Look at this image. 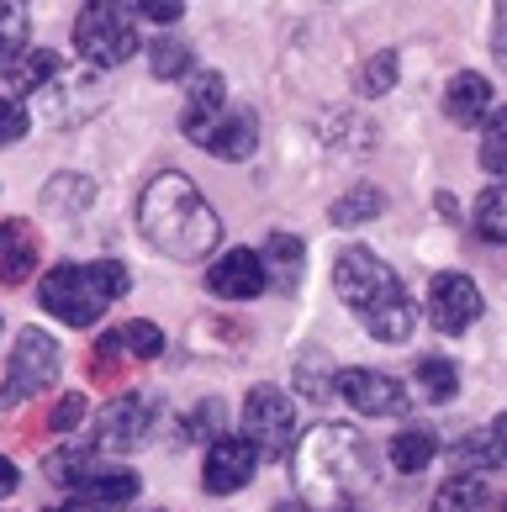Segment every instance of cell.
I'll use <instances>...</instances> for the list:
<instances>
[{
    "label": "cell",
    "instance_id": "cell-1",
    "mask_svg": "<svg viewBox=\"0 0 507 512\" xmlns=\"http://www.w3.org/2000/svg\"><path fill=\"white\" fill-rule=\"evenodd\" d=\"M138 233L169 259H206L222 238V222L180 169H164L138 196Z\"/></svg>",
    "mask_w": 507,
    "mask_h": 512
},
{
    "label": "cell",
    "instance_id": "cell-35",
    "mask_svg": "<svg viewBox=\"0 0 507 512\" xmlns=\"http://www.w3.org/2000/svg\"><path fill=\"white\" fill-rule=\"evenodd\" d=\"M16 486H22V476H16V465L6 460V454H0V497H11Z\"/></svg>",
    "mask_w": 507,
    "mask_h": 512
},
{
    "label": "cell",
    "instance_id": "cell-37",
    "mask_svg": "<svg viewBox=\"0 0 507 512\" xmlns=\"http://www.w3.org/2000/svg\"><path fill=\"white\" fill-rule=\"evenodd\" d=\"M53 512H85V507H53Z\"/></svg>",
    "mask_w": 507,
    "mask_h": 512
},
{
    "label": "cell",
    "instance_id": "cell-8",
    "mask_svg": "<svg viewBox=\"0 0 507 512\" xmlns=\"http://www.w3.org/2000/svg\"><path fill=\"white\" fill-rule=\"evenodd\" d=\"M185 138H191L196 148H206L212 159L238 164V159H249L259 148V122H254V111H228V106H222L217 117L185 127Z\"/></svg>",
    "mask_w": 507,
    "mask_h": 512
},
{
    "label": "cell",
    "instance_id": "cell-3",
    "mask_svg": "<svg viewBox=\"0 0 507 512\" xmlns=\"http://www.w3.org/2000/svg\"><path fill=\"white\" fill-rule=\"evenodd\" d=\"M127 286H133L127 264L90 259V264H59V270H48L37 296H43V312H53L59 322H69V328H90V322H101V312Z\"/></svg>",
    "mask_w": 507,
    "mask_h": 512
},
{
    "label": "cell",
    "instance_id": "cell-5",
    "mask_svg": "<svg viewBox=\"0 0 507 512\" xmlns=\"http://www.w3.org/2000/svg\"><path fill=\"white\" fill-rule=\"evenodd\" d=\"M243 444H254V454H291L296 444V402L280 386H254L243 396Z\"/></svg>",
    "mask_w": 507,
    "mask_h": 512
},
{
    "label": "cell",
    "instance_id": "cell-16",
    "mask_svg": "<svg viewBox=\"0 0 507 512\" xmlns=\"http://www.w3.org/2000/svg\"><path fill=\"white\" fill-rule=\"evenodd\" d=\"M434 454H439V439L428 428H402V433H391V444H386V460L397 476H418V470H428Z\"/></svg>",
    "mask_w": 507,
    "mask_h": 512
},
{
    "label": "cell",
    "instance_id": "cell-20",
    "mask_svg": "<svg viewBox=\"0 0 507 512\" xmlns=\"http://www.w3.org/2000/svg\"><path fill=\"white\" fill-rule=\"evenodd\" d=\"M381 206H386V196L375 191V185H354V191H344L333 201V222L338 227H360V222H370V217H381Z\"/></svg>",
    "mask_w": 507,
    "mask_h": 512
},
{
    "label": "cell",
    "instance_id": "cell-22",
    "mask_svg": "<svg viewBox=\"0 0 507 512\" xmlns=\"http://www.w3.org/2000/svg\"><path fill=\"white\" fill-rule=\"evenodd\" d=\"M27 53V11L22 0H0V69H11Z\"/></svg>",
    "mask_w": 507,
    "mask_h": 512
},
{
    "label": "cell",
    "instance_id": "cell-11",
    "mask_svg": "<svg viewBox=\"0 0 507 512\" xmlns=\"http://www.w3.org/2000/svg\"><path fill=\"white\" fill-rule=\"evenodd\" d=\"M254 470H259V454L254 444H243V439H212L206 444V470H201V486L212 491V497H233V491H243L254 481Z\"/></svg>",
    "mask_w": 507,
    "mask_h": 512
},
{
    "label": "cell",
    "instance_id": "cell-33",
    "mask_svg": "<svg viewBox=\"0 0 507 512\" xmlns=\"http://www.w3.org/2000/svg\"><path fill=\"white\" fill-rule=\"evenodd\" d=\"M138 11L148 16V22H159V27H175L180 11H185V0H138Z\"/></svg>",
    "mask_w": 507,
    "mask_h": 512
},
{
    "label": "cell",
    "instance_id": "cell-30",
    "mask_svg": "<svg viewBox=\"0 0 507 512\" xmlns=\"http://www.w3.org/2000/svg\"><path fill=\"white\" fill-rule=\"evenodd\" d=\"M117 338H122V349H133L138 359H159V349H164V333L154 322H127Z\"/></svg>",
    "mask_w": 507,
    "mask_h": 512
},
{
    "label": "cell",
    "instance_id": "cell-7",
    "mask_svg": "<svg viewBox=\"0 0 507 512\" xmlns=\"http://www.w3.org/2000/svg\"><path fill=\"white\" fill-rule=\"evenodd\" d=\"M423 312H428V322H434L439 333H465V328H471V322L486 312V301H481V286H476L471 275L444 270V275L428 280Z\"/></svg>",
    "mask_w": 507,
    "mask_h": 512
},
{
    "label": "cell",
    "instance_id": "cell-26",
    "mask_svg": "<svg viewBox=\"0 0 507 512\" xmlns=\"http://www.w3.org/2000/svg\"><path fill=\"white\" fill-rule=\"evenodd\" d=\"M90 470H96V465H90V449H85V444L48 454V481H59V486H69V491L80 486V481L90 476Z\"/></svg>",
    "mask_w": 507,
    "mask_h": 512
},
{
    "label": "cell",
    "instance_id": "cell-24",
    "mask_svg": "<svg viewBox=\"0 0 507 512\" xmlns=\"http://www.w3.org/2000/svg\"><path fill=\"white\" fill-rule=\"evenodd\" d=\"M148 69H154L159 80H180V74L191 69V43H180V37H159V43H148Z\"/></svg>",
    "mask_w": 507,
    "mask_h": 512
},
{
    "label": "cell",
    "instance_id": "cell-23",
    "mask_svg": "<svg viewBox=\"0 0 507 512\" xmlns=\"http://www.w3.org/2000/svg\"><path fill=\"white\" fill-rule=\"evenodd\" d=\"M6 74H11V85H16V90H43L53 74H59V59H53L48 48H27Z\"/></svg>",
    "mask_w": 507,
    "mask_h": 512
},
{
    "label": "cell",
    "instance_id": "cell-19",
    "mask_svg": "<svg viewBox=\"0 0 507 512\" xmlns=\"http://www.w3.org/2000/svg\"><path fill=\"white\" fill-rule=\"evenodd\" d=\"M222 106H228V80H222L217 69H212V74H196V80H191V106H185V122H180V127L217 117Z\"/></svg>",
    "mask_w": 507,
    "mask_h": 512
},
{
    "label": "cell",
    "instance_id": "cell-21",
    "mask_svg": "<svg viewBox=\"0 0 507 512\" xmlns=\"http://www.w3.org/2000/svg\"><path fill=\"white\" fill-rule=\"evenodd\" d=\"M259 259H265V275L275 270V286L286 291L296 275H302V243H296L291 233H275L265 249H259Z\"/></svg>",
    "mask_w": 507,
    "mask_h": 512
},
{
    "label": "cell",
    "instance_id": "cell-18",
    "mask_svg": "<svg viewBox=\"0 0 507 512\" xmlns=\"http://www.w3.org/2000/svg\"><path fill=\"white\" fill-rule=\"evenodd\" d=\"M434 512H492V491H486L481 476H455L439 486Z\"/></svg>",
    "mask_w": 507,
    "mask_h": 512
},
{
    "label": "cell",
    "instance_id": "cell-14",
    "mask_svg": "<svg viewBox=\"0 0 507 512\" xmlns=\"http://www.w3.org/2000/svg\"><path fill=\"white\" fill-rule=\"evenodd\" d=\"M80 491V502L85 507H96V512H117L138 497V476L133 470H90V476L74 486Z\"/></svg>",
    "mask_w": 507,
    "mask_h": 512
},
{
    "label": "cell",
    "instance_id": "cell-32",
    "mask_svg": "<svg viewBox=\"0 0 507 512\" xmlns=\"http://www.w3.org/2000/svg\"><path fill=\"white\" fill-rule=\"evenodd\" d=\"M191 439H222V407H217V402H201V407H196Z\"/></svg>",
    "mask_w": 507,
    "mask_h": 512
},
{
    "label": "cell",
    "instance_id": "cell-29",
    "mask_svg": "<svg viewBox=\"0 0 507 512\" xmlns=\"http://www.w3.org/2000/svg\"><path fill=\"white\" fill-rule=\"evenodd\" d=\"M481 164L486 175H507V117H486V132H481Z\"/></svg>",
    "mask_w": 507,
    "mask_h": 512
},
{
    "label": "cell",
    "instance_id": "cell-13",
    "mask_svg": "<svg viewBox=\"0 0 507 512\" xmlns=\"http://www.w3.org/2000/svg\"><path fill=\"white\" fill-rule=\"evenodd\" d=\"M148 407L138 402V396H122V402H111L101 412V433H96V444L101 449H138L148 439Z\"/></svg>",
    "mask_w": 507,
    "mask_h": 512
},
{
    "label": "cell",
    "instance_id": "cell-9",
    "mask_svg": "<svg viewBox=\"0 0 507 512\" xmlns=\"http://www.w3.org/2000/svg\"><path fill=\"white\" fill-rule=\"evenodd\" d=\"M333 386H338V396H344L354 412H365V417H397V412H407V391H402V381H391L386 370L349 365V370L333 375Z\"/></svg>",
    "mask_w": 507,
    "mask_h": 512
},
{
    "label": "cell",
    "instance_id": "cell-15",
    "mask_svg": "<svg viewBox=\"0 0 507 512\" xmlns=\"http://www.w3.org/2000/svg\"><path fill=\"white\" fill-rule=\"evenodd\" d=\"M37 264V243L27 233V222H0V280L6 286H22Z\"/></svg>",
    "mask_w": 507,
    "mask_h": 512
},
{
    "label": "cell",
    "instance_id": "cell-2",
    "mask_svg": "<svg viewBox=\"0 0 507 512\" xmlns=\"http://www.w3.org/2000/svg\"><path fill=\"white\" fill-rule=\"evenodd\" d=\"M333 286H338V301L360 317V328L370 338H381V344H407L412 338L418 312H412L402 280L386 259H375L370 249H344L333 264Z\"/></svg>",
    "mask_w": 507,
    "mask_h": 512
},
{
    "label": "cell",
    "instance_id": "cell-34",
    "mask_svg": "<svg viewBox=\"0 0 507 512\" xmlns=\"http://www.w3.org/2000/svg\"><path fill=\"white\" fill-rule=\"evenodd\" d=\"M80 412H85V396H64V402H59V412H53V428H59V433H69L74 423H80Z\"/></svg>",
    "mask_w": 507,
    "mask_h": 512
},
{
    "label": "cell",
    "instance_id": "cell-17",
    "mask_svg": "<svg viewBox=\"0 0 507 512\" xmlns=\"http://www.w3.org/2000/svg\"><path fill=\"white\" fill-rule=\"evenodd\" d=\"M455 465H460V476H486V470H497L502 465V423L476 428L471 439H460L455 444Z\"/></svg>",
    "mask_w": 507,
    "mask_h": 512
},
{
    "label": "cell",
    "instance_id": "cell-12",
    "mask_svg": "<svg viewBox=\"0 0 507 512\" xmlns=\"http://www.w3.org/2000/svg\"><path fill=\"white\" fill-rule=\"evenodd\" d=\"M444 111H449V122H460V127L486 122L492 117V80L476 74V69H460L444 90Z\"/></svg>",
    "mask_w": 507,
    "mask_h": 512
},
{
    "label": "cell",
    "instance_id": "cell-31",
    "mask_svg": "<svg viewBox=\"0 0 507 512\" xmlns=\"http://www.w3.org/2000/svg\"><path fill=\"white\" fill-rule=\"evenodd\" d=\"M27 127H32V117H27V106L16 101V96H0V148L22 143V138H27Z\"/></svg>",
    "mask_w": 507,
    "mask_h": 512
},
{
    "label": "cell",
    "instance_id": "cell-4",
    "mask_svg": "<svg viewBox=\"0 0 507 512\" xmlns=\"http://www.w3.org/2000/svg\"><path fill=\"white\" fill-rule=\"evenodd\" d=\"M138 27L127 16L122 0H85L80 16H74V53L96 69H117L138 53Z\"/></svg>",
    "mask_w": 507,
    "mask_h": 512
},
{
    "label": "cell",
    "instance_id": "cell-27",
    "mask_svg": "<svg viewBox=\"0 0 507 512\" xmlns=\"http://www.w3.org/2000/svg\"><path fill=\"white\" fill-rule=\"evenodd\" d=\"M391 85H397V53H375V59H365V69L354 74V90H360V96H386Z\"/></svg>",
    "mask_w": 507,
    "mask_h": 512
},
{
    "label": "cell",
    "instance_id": "cell-28",
    "mask_svg": "<svg viewBox=\"0 0 507 512\" xmlns=\"http://www.w3.org/2000/svg\"><path fill=\"white\" fill-rule=\"evenodd\" d=\"M476 233L486 243H502L507 238V217H502V185H486L481 201H476Z\"/></svg>",
    "mask_w": 507,
    "mask_h": 512
},
{
    "label": "cell",
    "instance_id": "cell-36",
    "mask_svg": "<svg viewBox=\"0 0 507 512\" xmlns=\"http://www.w3.org/2000/svg\"><path fill=\"white\" fill-rule=\"evenodd\" d=\"M275 512H307V507H302V502H280Z\"/></svg>",
    "mask_w": 507,
    "mask_h": 512
},
{
    "label": "cell",
    "instance_id": "cell-25",
    "mask_svg": "<svg viewBox=\"0 0 507 512\" xmlns=\"http://www.w3.org/2000/svg\"><path fill=\"white\" fill-rule=\"evenodd\" d=\"M418 386L428 402H455V391H460V375L449 359H418Z\"/></svg>",
    "mask_w": 507,
    "mask_h": 512
},
{
    "label": "cell",
    "instance_id": "cell-38",
    "mask_svg": "<svg viewBox=\"0 0 507 512\" xmlns=\"http://www.w3.org/2000/svg\"><path fill=\"white\" fill-rule=\"evenodd\" d=\"M344 512H354V507H344Z\"/></svg>",
    "mask_w": 507,
    "mask_h": 512
},
{
    "label": "cell",
    "instance_id": "cell-10",
    "mask_svg": "<svg viewBox=\"0 0 507 512\" xmlns=\"http://www.w3.org/2000/svg\"><path fill=\"white\" fill-rule=\"evenodd\" d=\"M265 286H270V275H265L259 249H228L206 264V291L222 301H254Z\"/></svg>",
    "mask_w": 507,
    "mask_h": 512
},
{
    "label": "cell",
    "instance_id": "cell-6",
    "mask_svg": "<svg viewBox=\"0 0 507 512\" xmlns=\"http://www.w3.org/2000/svg\"><path fill=\"white\" fill-rule=\"evenodd\" d=\"M59 381V344L43 333V328H27L11 349V365H6V386H0V407H22L27 396H37L43 386Z\"/></svg>",
    "mask_w": 507,
    "mask_h": 512
}]
</instances>
